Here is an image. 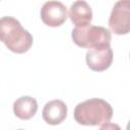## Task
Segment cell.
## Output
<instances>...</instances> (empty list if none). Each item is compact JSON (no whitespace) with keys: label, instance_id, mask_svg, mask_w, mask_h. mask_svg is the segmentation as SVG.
<instances>
[{"label":"cell","instance_id":"6da1fadb","mask_svg":"<svg viewBox=\"0 0 130 130\" xmlns=\"http://www.w3.org/2000/svg\"><path fill=\"white\" fill-rule=\"evenodd\" d=\"M75 121L84 126H102L113 117L111 105L103 99H89L79 103L74 109Z\"/></svg>","mask_w":130,"mask_h":130},{"label":"cell","instance_id":"7a4b0ae2","mask_svg":"<svg viewBox=\"0 0 130 130\" xmlns=\"http://www.w3.org/2000/svg\"><path fill=\"white\" fill-rule=\"evenodd\" d=\"M0 38L3 44L13 53L23 54L32 45V36L22 27L20 22L11 16L0 19Z\"/></svg>","mask_w":130,"mask_h":130},{"label":"cell","instance_id":"3957f363","mask_svg":"<svg viewBox=\"0 0 130 130\" xmlns=\"http://www.w3.org/2000/svg\"><path fill=\"white\" fill-rule=\"evenodd\" d=\"M71 37L75 45L87 49L108 47L112 40L111 31L108 28L90 24L86 26H75Z\"/></svg>","mask_w":130,"mask_h":130},{"label":"cell","instance_id":"277c9868","mask_svg":"<svg viewBox=\"0 0 130 130\" xmlns=\"http://www.w3.org/2000/svg\"><path fill=\"white\" fill-rule=\"evenodd\" d=\"M109 26L115 35L130 32V0H119L115 3L109 18Z\"/></svg>","mask_w":130,"mask_h":130},{"label":"cell","instance_id":"5b68a950","mask_svg":"<svg viewBox=\"0 0 130 130\" xmlns=\"http://www.w3.org/2000/svg\"><path fill=\"white\" fill-rule=\"evenodd\" d=\"M68 17L66 6L60 1L50 0L47 1L41 9L42 21L51 27H57L62 25Z\"/></svg>","mask_w":130,"mask_h":130},{"label":"cell","instance_id":"8992f818","mask_svg":"<svg viewBox=\"0 0 130 130\" xmlns=\"http://www.w3.org/2000/svg\"><path fill=\"white\" fill-rule=\"evenodd\" d=\"M86 64L89 69L96 72L107 70L113 62V50L110 46L89 49L86 53Z\"/></svg>","mask_w":130,"mask_h":130},{"label":"cell","instance_id":"52a82bcc","mask_svg":"<svg viewBox=\"0 0 130 130\" xmlns=\"http://www.w3.org/2000/svg\"><path fill=\"white\" fill-rule=\"evenodd\" d=\"M42 115L47 124L59 125L67 117V106L61 100L50 101L45 105Z\"/></svg>","mask_w":130,"mask_h":130},{"label":"cell","instance_id":"ba28073f","mask_svg":"<svg viewBox=\"0 0 130 130\" xmlns=\"http://www.w3.org/2000/svg\"><path fill=\"white\" fill-rule=\"evenodd\" d=\"M68 16L75 26H86L92 20V11L86 1L76 0L71 4Z\"/></svg>","mask_w":130,"mask_h":130},{"label":"cell","instance_id":"9c48e42d","mask_svg":"<svg viewBox=\"0 0 130 130\" xmlns=\"http://www.w3.org/2000/svg\"><path fill=\"white\" fill-rule=\"evenodd\" d=\"M38 111V103L36 99L23 95L13 103V113L20 120H29Z\"/></svg>","mask_w":130,"mask_h":130},{"label":"cell","instance_id":"30bf717a","mask_svg":"<svg viewBox=\"0 0 130 130\" xmlns=\"http://www.w3.org/2000/svg\"><path fill=\"white\" fill-rule=\"evenodd\" d=\"M127 130H130V121H129V123H128V125H127Z\"/></svg>","mask_w":130,"mask_h":130}]
</instances>
